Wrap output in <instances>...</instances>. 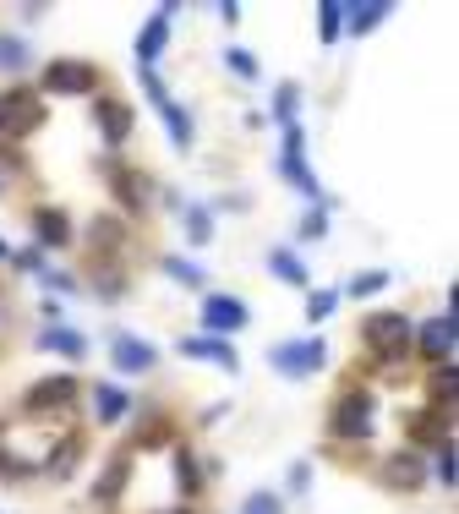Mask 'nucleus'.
<instances>
[{
  "label": "nucleus",
  "mask_w": 459,
  "mask_h": 514,
  "mask_svg": "<svg viewBox=\"0 0 459 514\" xmlns=\"http://www.w3.org/2000/svg\"><path fill=\"white\" fill-rule=\"evenodd\" d=\"M361 340H367L372 356L383 361H399L410 345V318H399V312H372L367 323H361Z\"/></svg>",
  "instance_id": "1"
},
{
  "label": "nucleus",
  "mask_w": 459,
  "mask_h": 514,
  "mask_svg": "<svg viewBox=\"0 0 459 514\" xmlns=\"http://www.w3.org/2000/svg\"><path fill=\"white\" fill-rule=\"evenodd\" d=\"M328 350L323 340H290V345H274V367L285 372V378H312V372H323Z\"/></svg>",
  "instance_id": "2"
},
{
  "label": "nucleus",
  "mask_w": 459,
  "mask_h": 514,
  "mask_svg": "<svg viewBox=\"0 0 459 514\" xmlns=\"http://www.w3.org/2000/svg\"><path fill=\"white\" fill-rule=\"evenodd\" d=\"M44 121V104L33 93H6L0 99V137H28Z\"/></svg>",
  "instance_id": "3"
},
{
  "label": "nucleus",
  "mask_w": 459,
  "mask_h": 514,
  "mask_svg": "<svg viewBox=\"0 0 459 514\" xmlns=\"http://www.w3.org/2000/svg\"><path fill=\"white\" fill-rule=\"evenodd\" d=\"M93 83H99L93 61H50L44 66V88L50 93H93Z\"/></svg>",
  "instance_id": "4"
},
{
  "label": "nucleus",
  "mask_w": 459,
  "mask_h": 514,
  "mask_svg": "<svg viewBox=\"0 0 459 514\" xmlns=\"http://www.w3.org/2000/svg\"><path fill=\"white\" fill-rule=\"evenodd\" d=\"M334 432L339 438H367L372 432V400L367 394H345V400L334 405Z\"/></svg>",
  "instance_id": "5"
},
{
  "label": "nucleus",
  "mask_w": 459,
  "mask_h": 514,
  "mask_svg": "<svg viewBox=\"0 0 459 514\" xmlns=\"http://www.w3.org/2000/svg\"><path fill=\"white\" fill-rule=\"evenodd\" d=\"M203 323H208V334H235V329H246V307L235 296H208Z\"/></svg>",
  "instance_id": "6"
},
{
  "label": "nucleus",
  "mask_w": 459,
  "mask_h": 514,
  "mask_svg": "<svg viewBox=\"0 0 459 514\" xmlns=\"http://www.w3.org/2000/svg\"><path fill=\"white\" fill-rule=\"evenodd\" d=\"M93 115H99L104 143L121 148V143H126V132H132V104H121V99H99V104H93Z\"/></svg>",
  "instance_id": "7"
},
{
  "label": "nucleus",
  "mask_w": 459,
  "mask_h": 514,
  "mask_svg": "<svg viewBox=\"0 0 459 514\" xmlns=\"http://www.w3.org/2000/svg\"><path fill=\"white\" fill-rule=\"evenodd\" d=\"M148 93H153V104H159V115H164V126H170V137L186 148V143H192V115H186L181 104H170V93L153 83V72H148Z\"/></svg>",
  "instance_id": "8"
},
{
  "label": "nucleus",
  "mask_w": 459,
  "mask_h": 514,
  "mask_svg": "<svg viewBox=\"0 0 459 514\" xmlns=\"http://www.w3.org/2000/svg\"><path fill=\"white\" fill-rule=\"evenodd\" d=\"M421 350H427V361H449L454 356V318L421 323Z\"/></svg>",
  "instance_id": "9"
},
{
  "label": "nucleus",
  "mask_w": 459,
  "mask_h": 514,
  "mask_svg": "<svg viewBox=\"0 0 459 514\" xmlns=\"http://www.w3.org/2000/svg\"><path fill=\"white\" fill-rule=\"evenodd\" d=\"M153 345H143V340H132V334H121V340H115V367L121 372H132V378H143V372L153 367Z\"/></svg>",
  "instance_id": "10"
},
{
  "label": "nucleus",
  "mask_w": 459,
  "mask_h": 514,
  "mask_svg": "<svg viewBox=\"0 0 459 514\" xmlns=\"http://www.w3.org/2000/svg\"><path fill=\"white\" fill-rule=\"evenodd\" d=\"M72 400H77V383L72 378H50V383H39V389L28 394V411H50V405H55V411H66Z\"/></svg>",
  "instance_id": "11"
},
{
  "label": "nucleus",
  "mask_w": 459,
  "mask_h": 514,
  "mask_svg": "<svg viewBox=\"0 0 459 514\" xmlns=\"http://www.w3.org/2000/svg\"><path fill=\"white\" fill-rule=\"evenodd\" d=\"M33 230H39V241H44V247H66V241H72V236H66L72 225H66V214H61V208H39V214H33Z\"/></svg>",
  "instance_id": "12"
},
{
  "label": "nucleus",
  "mask_w": 459,
  "mask_h": 514,
  "mask_svg": "<svg viewBox=\"0 0 459 514\" xmlns=\"http://www.w3.org/2000/svg\"><path fill=\"white\" fill-rule=\"evenodd\" d=\"M170 17H175V6H159V17L148 22L143 44H137V61H153V55L164 50V39H170Z\"/></svg>",
  "instance_id": "13"
},
{
  "label": "nucleus",
  "mask_w": 459,
  "mask_h": 514,
  "mask_svg": "<svg viewBox=\"0 0 459 514\" xmlns=\"http://www.w3.org/2000/svg\"><path fill=\"white\" fill-rule=\"evenodd\" d=\"M126 471H132V460H126V454H115L110 471H104V476H99V487H93V498H99V504H115V493H121Z\"/></svg>",
  "instance_id": "14"
},
{
  "label": "nucleus",
  "mask_w": 459,
  "mask_h": 514,
  "mask_svg": "<svg viewBox=\"0 0 459 514\" xmlns=\"http://www.w3.org/2000/svg\"><path fill=\"white\" fill-rule=\"evenodd\" d=\"M181 350H186V356H208V361H219L225 372L241 367V361H235V350H230V345H219V340H186Z\"/></svg>",
  "instance_id": "15"
},
{
  "label": "nucleus",
  "mask_w": 459,
  "mask_h": 514,
  "mask_svg": "<svg viewBox=\"0 0 459 514\" xmlns=\"http://www.w3.org/2000/svg\"><path fill=\"white\" fill-rule=\"evenodd\" d=\"M388 11H394L388 0H372V6H350V11H345V17H350V33H372V28H378V22L388 17Z\"/></svg>",
  "instance_id": "16"
},
{
  "label": "nucleus",
  "mask_w": 459,
  "mask_h": 514,
  "mask_svg": "<svg viewBox=\"0 0 459 514\" xmlns=\"http://www.w3.org/2000/svg\"><path fill=\"white\" fill-rule=\"evenodd\" d=\"M39 345H44V350H61V356H72V361L82 356V350H88V340H82V334H72V329H44Z\"/></svg>",
  "instance_id": "17"
},
{
  "label": "nucleus",
  "mask_w": 459,
  "mask_h": 514,
  "mask_svg": "<svg viewBox=\"0 0 459 514\" xmlns=\"http://www.w3.org/2000/svg\"><path fill=\"white\" fill-rule=\"evenodd\" d=\"M93 400H99V422H121V416L132 411V400H126L121 389H99Z\"/></svg>",
  "instance_id": "18"
},
{
  "label": "nucleus",
  "mask_w": 459,
  "mask_h": 514,
  "mask_svg": "<svg viewBox=\"0 0 459 514\" xmlns=\"http://www.w3.org/2000/svg\"><path fill=\"white\" fill-rule=\"evenodd\" d=\"M268 268H274V274H285L290 285H306V268L296 263V252H285V247H274V252H268Z\"/></svg>",
  "instance_id": "19"
},
{
  "label": "nucleus",
  "mask_w": 459,
  "mask_h": 514,
  "mask_svg": "<svg viewBox=\"0 0 459 514\" xmlns=\"http://www.w3.org/2000/svg\"><path fill=\"white\" fill-rule=\"evenodd\" d=\"M388 482H399V487H416L421 482V465H416V454H399V460H388Z\"/></svg>",
  "instance_id": "20"
},
{
  "label": "nucleus",
  "mask_w": 459,
  "mask_h": 514,
  "mask_svg": "<svg viewBox=\"0 0 459 514\" xmlns=\"http://www.w3.org/2000/svg\"><path fill=\"white\" fill-rule=\"evenodd\" d=\"M378 290H388V274L383 268H367V274H356L345 285V296H378Z\"/></svg>",
  "instance_id": "21"
},
{
  "label": "nucleus",
  "mask_w": 459,
  "mask_h": 514,
  "mask_svg": "<svg viewBox=\"0 0 459 514\" xmlns=\"http://www.w3.org/2000/svg\"><path fill=\"white\" fill-rule=\"evenodd\" d=\"M28 66V44L22 39H0V72H22Z\"/></svg>",
  "instance_id": "22"
},
{
  "label": "nucleus",
  "mask_w": 459,
  "mask_h": 514,
  "mask_svg": "<svg viewBox=\"0 0 459 514\" xmlns=\"http://www.w3.org/2000/svg\"><path fill=\"white\" fill-rule=\"evenodd\" d=\"M93 247L115 252V247H121V225H115V219H93Z\"/></svg>",
  "instance_id": "23"
},
{
  "label": "nucleus",
  "mask_w": 459,
  "mask_h": 514,
  "mask_svg": "<svg viewBox=\"0 0 459 514\" xmlns=\"http://www.w3.org/2000/svg\"><path fill=\"white\" fill-rule=\"evenodd\" d=\"M317 17H323V39H339V28H345V6L323 0V6H317Z\"/></svg>",
  "instance_id": "24"
},
{
  "label": "nucleus",
  "mask_w": 459,
  "mask_h": 514,
  "mask_svg": "<svg viewBox=\"0 0 459 514\" xmlns=\"http://www.w3.org/2000/svg\"><path fill=\"white\" fill-rule=\"evenodd\" d=\"M186 219H192V241H197V247L214 241V219H208V208H186Z\"/></svg>",
  "instance_id": "25"
},
{
  "label": "nucleus",
  "mask_w": 459,
  "mask_h": 514,
  "mask_svg": "<svg viewBox=\"0 0 459 514\" xmlns=\"http://www.w3.org/2000/svg\"><path fill=\"white\" fill-rule=\"evenodd\" d=\"M296 104H301V88H296V83H285V88H279L274 115H279V121H296Z\"/></svg>",
  "instance_id": "26"
},
{
  "label": "nucleus",
  "mask_w": 459,
  "mask_h": 514,
  "mask_svg": "<svg viewBox=\"0 0 459 514\" xmlns=\"http://www.w3.org/2000/svg\"><path fill=\"white\" fill-rule=\"evenodd\" d=\"M164 274L181 279V285H203V274H197L192 263H181V257H164Z\"/></svg>",
  "instance_id": "27"
},
{
  "label": "nucleus",
  "mask_w": 459,
  "mask_h": 514,
  "mask_svg": "<svg viewBox=\"0 0 459 514\" xmlns=\"http://www.w3.org/2000/svg\"><path fill=\"white\" fill-rule=\"evenodd\" d=\"M225 66H230L235 77H246V83H252V77H257V61H252V55H246V50H230V55H225Z\"/></svg>",
  "instance_id": "28"
},
{
  "label": "nucleus",
  "mask_w": 459,
  "mask_h": 514,
  "mask_svg": "<svg viewBox=\"0 0 459 514\" xmlns=\"http://www.w3.org/2000/svg\"><path fill=\"white\" fill-rule=\"evenodd\" d=\"M241 514H285V504H279L274 493H252V504H246Z\"/></svg>",
  "instance_id": "29"
},
{
  "label": "nucleus",
  "mask_w": 459,
  "mask_h": 514,
  "mask_svg": "<svg viewBox=\"0 0 459 514\" xmlns=\"http://www.w3.org/2000/svg\"><path fill=\"white\" fill-rule=\"evenodd\" d=\"M334 301H339L334 290H317V296L306 301V318H328V312H334Z\"/></svg>",
  "instance_id": "30"
},
{
  "label": "nucleus",
  "mask_w": 459,
  "mask_h": 514,
  "mask_svg": "<svg viewBox=\"0 0 459 514\" xmlns=\"http://www.w3.org/2000/svg\"><path fill=\"white\" fill-rule=\"evenodd\" d=\"M438 476H443V487H454V449L449 443L438 449Z\"/></svg>",
  "instance_id": "31"
},
{
  "label": "nucleus",
  "mask_w": 459,
  "mask_h": 514,
  "mask_svg": "<svg viewBox=\"0 0 459 514\" xmlns=\"http://www.w3.org/2000/svg\"><path fill=\"white\" fill-rule=\"evenodd\" d=\"M323 230H328V219H323V214H306V219H301V236H306V241H317Z\"/></svg>",
  "instance_id": "32"
},
{
  "label": "nucleus",
  "mask_w": 459,
  "mask_h": 514,
  "mask_svg": "<svg viewBox=\"0 0 459 514\" xmlns=\"http://www.w3.org/2000/svg\"><path fill=\"white\" fill-rule=\"evenodd\" d=\"M175 514H181V509H175Z\"/></svg>",
  "instance_id": "33"
}]
</instances>
